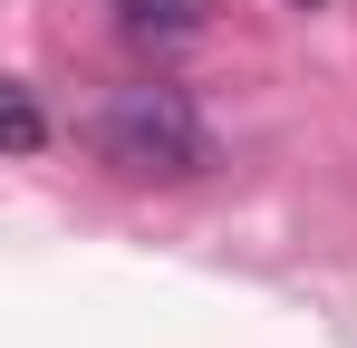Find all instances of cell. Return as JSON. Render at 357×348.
Instances as JSON below:
<instances>
[{"mask_svg": "<svg viewBox=\"0 0 357 348\" xmlns=\"http://www.w3.org/2000/svg\"><path fill=\"white\" fill-rule=\"evenodd\" d=\"M290 10H328V0H290Z\"/></svg>", "mask_w": 357, "mask_h": 348, "instance_id": "277c9868", "label": "cell"}, {"mask_svg": "<svg viewBox=\"0 0 357 348\" xmlns=\"http://www.w3.org/2000/svg\"><path fill=\"white\" fill-rule=\"evenodd\" d=\"M213 10H222V0H116V29L135 49H183V39L213 29Z\"/></svg>", "mask_w": 357, "mask_h": 348, "instance_id": "7a4b0ae2", "label": "cell"}, {"mask_svg": "<svg viewBox=\"0 0 357 348\" xmlns=\"http://www.w3.org/2000/svg\"><path fill=\"white\" fill-rule=\"evenodd\" d=\"M0 136H10V155H39V145H49V126H39V97H29V87H0Z\"/></svg>", "mask_w": 357, "mask_h": 348, "instance_id": "3957f363", "label": "cell"}, {"mask_svg": "<svg viewBox=\"0 0 357 348\" xmlns=\"http://www.w3.org/2000/svg\"><path fill=\"white\" fill-rule=\"evenodd\" d=\"M87 155L126 184H183V174L213 165V136H203L183 87H116L87 116Z\"/></svg>", "mask_w": 357, "mask_h": 348, "instance_id": "6da1fadb", "label": "cell"}]
</instances>
